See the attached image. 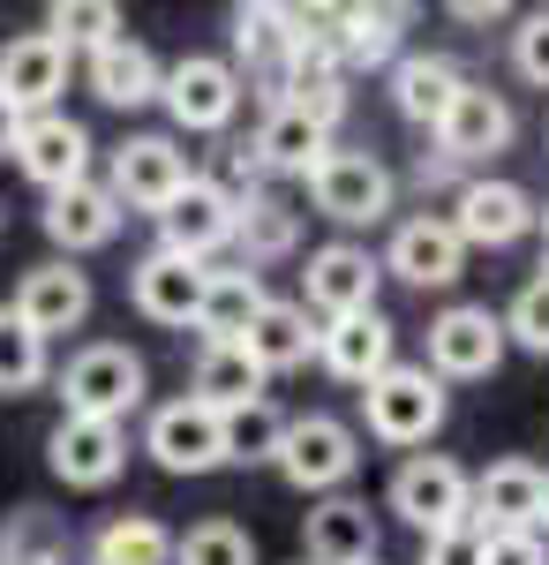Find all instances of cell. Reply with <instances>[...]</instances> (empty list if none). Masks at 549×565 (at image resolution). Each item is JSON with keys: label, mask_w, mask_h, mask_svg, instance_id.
Instances as JSON below:
<instances>
[{"label": "cell", "mask_w": 549, "mask_h": 565, "mask_svg": "<svg viewBox=\"0 0 549 565\" xmlns=\"http://www.w3.org/2000/svg\"><path fill=\"white\" fill-rule=\"evenodd\" d=\"M61 415H90V423H128L136 407H143V392H151V370H143V354L121 348V340H90L61 362Z\"/></svg>", "instance_id": "6da1fadb"}, {"label": "cell", "mask_w": 549, "mask_h": 565, "mask_svg": "<svg viewBox=\"0 0 549 565\" xmlns=\"http://www.w3.org/2000/svg\"><path fill=\"white\" fill-rule=\"evenodd\" d=\"M362 415H369V437L391 445V452H415L444 430V385L429 377L422 362H391L384 377L362 385Z\"/></svg>", "instance_id": "7a4b0ae2"}, {"label": "cell", "mask_w": 549, "mask_h": 565, "mask_svg": "<svg viewBox=\"0 0 549 565\" xmlns=\"http://www.w3.org/2000/svg\"><path fill=\"white\" fill-rule=\"evenodd\" d=\"M505 362V317L489 302H452L437 324H429V377L437 385H474Z\"/></svg>", "instance_id": "3957f363"}, {"label": "cell", "mask_w": 549, "mask_h": 565, "mask_svg": "<svg viewBox=\"0 0 549 565\" xmlns=\"http://www.w3.org/2000/svg\"><path fill=\"white\" fill-rule=\"evenodd\" d=\"M279 476L309 490V498H324L338 482L362 468V437L346 430L338 415H287V437H279V460H271Z\"/></svg>", "instance_id": "277c9868"}, {"label": "cell", "mask_w": 549, "mask_h": 565, "mask_svg": "<svg viewBox=\"0 0 549 565\" xmlns=\"http://www.w3.org/2000/svg\"><path fill=\"white\" fill-rule=\"evenodd\" d=\"M189 181H196V167H189V151L173 136H128V143H114V167H106L114 204L121 212H151V218L166 212Z\"/></svg>", "instance_id": "5b68a950"}, {"label": "cell", "mask_w": 549, "mask_h": 565, "mask_svg": "<svg viewBox=\"0 0 549 565\" xmlns=\"http://www.w3.org/2000/svg\"><path fill=\"white\" fill-rule=\"evenodd\" d=\"M159 106L173 114V129L218 136L234 114H241V68H234V61H218V53H189V61H173V68H166Z\"/></svg>", "instance_id": "8992f818"}, {"label": "cell", "mask_w": 549, "mask_h": 565, "mask_svg": "<svg viewBox=\"0 0 549 565\" xmlns=\"http://www.w3.org/2000/svg\"><path fill=\"white\" fill-rule=\"evenodd\" d=\"M466 468L460 460H444V452H415V460H399V476H391V513L415 527V535H444V527H466Z\"/></svg>", "instance_id": "52a82bcc"}, {"label": "cell", "mask_w": 549, "mask_h": 565, "mask_svg": "<svg viewBox=\"0 0 549 565\" xmlns=\"http://www.w3.org/2000/svg\"><path fill=\"white\" fill-rule=\"evenodd\" d=\"M535 196L519 189V181H497V174H466L460 196H452V234H460V249H512L519 234H535Z\"/></svg>", "instance_id": "ba28073f"}, {"label": "cell", "mask_w": 549, "mask_h": 565, "mask_svg": "<svg viewBox=\"0 0 549 565\" xmlns=\"http://www.w3.org/2000/svg\"><path fill=\"white\" fill-rule=\"evenodd\" d=\"M143 452L166 468V476H212L226 468V423H218L204 399H166V407H151V423H143Z\"/></svg>", "instance_id": "9c48e42d"}, {"label": "cell", "mask_w": 549, "mask_h": 565, "mask_svg": "<svg viewBox=\"0 0 549 565\" xmlns=\"http://www.w3.org/2000/svg\"><path fill=\"white\" fill-rule=\"evenodd\" d=\"M309 204L332 218V226H377L391 212V174H384V159L369 151H324L316 159V174H309Z\"/></svg>", "instance_id": "30bf717a"}, {"label": "cell", "mask_w": 549, "mask_h": 565, "mask_svg": "<svg viewBox=\"0 0 549 565\" xmlns=\"http://www.w3.org/2000/svg\"><path fill=\"white\" fill-rule=\"evenodd\" d=\"M377 279H384V264L362 242H324V249H309V271H301V309L316 324L362 317V309H377Z\"/></svg>", "instance_id": "8fae6325"}, {"label": "cell", "mask_w": 549, "mask_h": 565, "mask_svg": "<svg viewBox=\"0 0 549 565\" xmlns=\"http://www.w3.org/2000/svg\"><path fill=\"white\" fill-rule=\"evenodd\" d=\"M512 129H519V121H512V98L505 90H489V84H460V98H452V106H444V121H437V159H452V167H482V159H497V151H505L512 143Z\"/></svg>", "instance_id": "7c38bea8"}, {"label": "cell", "mask_w": 549, "mask_h": 565, "mask_svg": "<svg viewBox=\"0 0 549 565\" xmlns=\"http://www.w3.org/2000/svg\"><path fill=\"white\" fill-rule=\"evenodd\" d=\"M45 468L68 490H106L128 468V430L121 423H90V415H61L45 437Z\"/></svg>", "instance_id": "4fadbf2b"}, {"label": "cell", "mask_w": 549, "mask_h": 565, "mask_svg": "<svg viewBox=\"0 0 549 565\" xmlns=\"http://www.w3.org/2000/svg\"><path fill=\"white\" fill-rule=\"evenodd\" d=\"M226 242H234V196H226L212 174H196L166 212H159V249H166V257H189V264H212Z\"/></svg>", "instance_id": "5bb4252c"}, {"label": "cell", "mask_w": 549, "mask_h": 565, "mask_svg": "<svg viewBox=\"0 0 549 565\" xmlns=\"http://www.w3.org/2000/svg\"><path fill=\"white\" fill-rule=\"evenodd\" d=\"M466 521L482 535H535L542 521V468L535 460H497L466 482Z\"/></svg>", "instance_id": "9a60e30c"}, {"label": "cell", "mask_w": 549, "mask_h": 565, "mask_svg": "<svg viewBox=\"0 0 549 565\" xmlns=\"http://www.w3.org/2000/svg\"><path fill=\"white\" fill-rule=\"evenodd\" d=\"M234 53H241V68H249L256 98H263V114L271 106H287V68H294V15L287 8H271V0H256V8H234ZM241 84V90H249Z\"/></svg>", "instance_id": "2e32d148"}, {"label": "cell", "mask_w": 549, "mask_h": 565, "mask_svg": "<svg viewBox=\"0 0 549 565\" xmlns=\"http://www.w3.org/2000/svg\"><path fill=\"white\" fill-rule=\"evenodd\" d=\"M384 271L391 279H407V287H452L466 271V249H460V234H452V218L444 212H415V218H399L391 226V249H384Z\"/></svg>", "instance_id": "e0dca14e"}, {"label": "cell", "mask_w": 549, "mask_h": 565, "mask_svg": "<svg viewBox=\"0 0 549 565\" xmlns=\"http://www.w3.org/2000/svg\"><path fill=\"white\" fill-rule=\"evenodd\" d=\"M8 159L39 181L45 196H53V189H76V181H90V129L68 121V114H31V121L15 129V151H8Z\"/></svg>", "instance_id": "ac0fdd59"}, {"label": "cell", "mask_w": 549, "mask_h": 565, "mask_svg": "<svg viewBox=\"0 0 549 565\" xmlns=\"http://www.w3.org/2000/svg\"><path fill=\"white\" fill-rule=\"evenodd\" d=\"M204 287H212V264H189V257H166V249H151V257L128 271V302L136 317H151V324H196V309H204Z\"/></svg>", "instance_id": "d6986e66"}, {"label": "cell", "mask_w": 549, "mask_h": 565, "mask_svg": "<svg viewBox=\"0 0 549 565\" xmlns=\"http://www.w3.org/2000/svg\"><path fill=\"white\" fill-rule=\"evenodd\" d=\"M316 362L332 370L338 385H369V377H384V370L399 362V332H391L384 309L332 317V324H316Z\"/></svg>", "instance_id": "ffe728a7"}, {"label": "cell", "mask_w": 549, "mask_h": 565, "mask_svg": "<svg viewBox=\"0 0 549 565\" xmlns=\"http://www.w3.org/2000/svg\"><path fill=\"white\" fill-rule=\"evenodd\" d=\"M121 218L128 212L114 204V189H106V181H76V189H53V196H45L39 226H45V242L76 264L84 249H106V242L121 234Z\"/></svg>", "instance_id": "44dd1931"}, {"label": "cell", "mask_w": 549, "mask_h": 565, "mask_svg": "<svg viewBox=\"0 0 549 565\" xmlns=\"http://www.w3.org/2000/svg\"><path fill=\"white\" fill-rule=\"evenodd\" d=\"M61 90H68V53L45 39V31H23V39L0 45V98L31 121V114H61Z\"/></svg>", "instance_id": "7402d4cb"}, {"label": "cell", "mask_w": 549, "mask_h": 565, "mask_svg": "<svg viewBox=\"0 0 549 565\" xmlns=\"http://www.w3.org/2000/svg\"><path fill=\"white\" fill-rule=\"evenodd\" d=\"M15 317L39 332V340H53V332H76L90 317V271H76L68 257H53V264H31L23 279H15Z\"/></svg>", "instance_id": "603a6c76"}, {"label": "cell", "mask_w": 549, "mask_h": 565, "mask_svg": "<svg viewBox=\"0 0 549 565\" xmlns=\"http://www.w3.org/2000/svg\"><path fill=\"white\" fill-rule=\"evenodd\" d=\"M301 565H377V513L362 498H324L301 521Z\"/></svg>", "instance_id": "cb8c5ba5"}, {"label": "cell", "mask_w": 549, "mask_h": 565, "mask_svg": "<svg viewBox=\"0 0 549 565\" xmlns=\"http://www.w3.org/2000/svg\"><path fill=\"white\" fill-rule=\"evenodd\" d=\"M84 76H90V98H106V106H121V114H136V106H159V84H166V68H159V53L143 39H114V45H98L84 61Z\"/></svg>", "instance_id": "d4e9b609"}, {"label": "cell", "mask_w": 549, "mask_h": 565, "mask_svg": "<svg viewBox=\"0 0 549 565\" xmlns=\"http://www.w3.org/2000/svg\"><path fill=\"white\" fill-rule=\"evenodd\" d=\"M460 61H444V53H399L391 61V106L415 121V129H437L444 121V106L460 98Z\"/></svg>", "instance_id": "484cf974"}, {"label": "cell", "mask_w": 549, "mask_h": 565, "mask_svg": "<svg viewBox=\"0 0 549 565\" xmlns=\"http://www.w3.org/2000/svg\"><path fill=\"white\" fill-rule=\"evenodd\" d=\"M241 354H249L263 377L301 370V362L316 354V317H309L301 302H263V309H256V324L241 332Z\"/></svg>", "instance_id": "4316f807"}, {"label": "cell", "mask_w": 549, "mask_h": 565, "mask_svg": "<svg viewBox=\"0 0 549 565\" xmlns=\"http://www.w3.org/2000/svg\"><path fill=\"white\" fill-rule=\"evenodd\" d=\"M271 302L263 295V271L249 264H234V271H212V287H204V309H196V332H204V348H241V332L256 324V309Z\"/></svg>", "instance_id": "83f0119b"}, {"label": "cell", "mask_w": 549, "mask_h": 565, "mask_svg": "<svg viewBox=\"0 0 549 565\" xmlns=\"http://www.w3.org/2000/svg\"><path fill=\"white\" fill-rule=\"evenodd\" d=\"M399 39H407V8H332V53L346 76L399 61Z\"/></svg>", "instance_id": "f1b7e54d"}, {"label": "cell", "mask_w": 549, "mask_h": 565, "mask_svg": "<svg viewBox=\"0 0 549 565\" xmlns=\"http://www.w3.org/2000/svg\"><path fill=\"white\" fill-rule=\"evenodd\" d=\"M234 249H241V264H279L301 249V212L279 196V189H256L249 204L234 212Z\"/></svg>", "instance_id": "f546056e"}, {"label": "cell", "mask_w": 549, "mask_h": 565, "mask_svg": "<svg viewBox=\"0 0 549 565\" xmlns=\"http://www.w3.org/2000/svg\"><path fill=\"white\" fill-rule=\"evenodd\" d=\"M271 377L256 370L241 348H196V370H189V399H204L212 415H234V407H256V399H271Z\"/></svg>", "instance_id": "4dcf8cb0"}, {"label": "cell", "mask_w": 549, "mask_h": 565, "mask_svg": "<svg viewBox=\"0 0 549 565\" xmlns=\"http://www.w3.org/2000/svg\"><path fill=\"white\" fill-rule=\"evenodd\" d=\"M249 151L263 159V174H294V181H309V174H316V159L332 151V136L316 129V121H301L294 106H271V114H263V129L249 136Z\"/></svg>", "instance_id": "1f68e13d"}, {"label": "cell", "mask_w": 549, "mask_h": 565, "mask_svg": "<svg viewBox=\"0 0 549 565\" xmlns=\"http://www.w3.org/2000/svg\"><path fill=\"white\" fill-rule=\"evenodd\" d=\"M90 565H173V535L159 513H121V521L98 527Z\"/></svg>", "instance_id": "d6a6232c"}, {"label": "cell", "mask_w": 549, "mask_h": 565, "mask_svg": "<svg viewBox=\"0 0 549 565\" xmlns=\"http://www.w3.org/2000/svg\"><path fill=\"white\" fill-rule=\"evenodd\" d=\"M45 39L61 45L68 61H76V53L90 61L98 45L121 39V8H114V0H53V8H45Z\"/></svg>", "instance_id": "836d02e7"}, {"label": "cell", "mask_w": 549, "mask_h": 565, "mask_svg": "<svg viewBox=\"0 0 549 565\" xmlns=\"http://www.w3.org/2000/svg\"><path fill=\"white\" fill-rule=\"evenodd\" d=\"M0 565H68V527L45 505H15L0 521Z\"/></svg>", "instance_id": "e575fe53"}, {"label": "cell", "mask_w": 549, "mask_h": 565, "mask_svg": "<svg viewBox=\"0 0 549 565\" xmlns=\"http://www.w3.org/2000/svg\"><path fill=\"white\" fill-rule=\"evenodd\" d=\"M45 377H53V354H45V340L15 317V309L0 302V399H23V392H39Z\"/></svg>", "instance_id": "d590c367"}, {"label": "cell", "mask_w": 549, "mask_h": 565, "mask_svg": "<svg viewBox=\"0 0 549 565\" xmlns=\"http://www.w3.org/2000/svg\"><path fill=\"white\" fill-rule=\"evenodd\" d=\"M218 423H226V460H234V468H263V460H279L287 415H279L271 399H256V407H234V415H218Z\"/></svg>", "instance_id": "8d00e7d4"}, {"label": "cell", "mask_w": 549, "mask_h": 565, "mask_svg": "<svg viewBox=\"0 0 549 565\" xmlns=\"http://www.w3.org/2000/svg\"><path fill=\"white\" fill-rule=\"evenodd\" d=\"M173 565H256V543L234 521H196L189 535H173Z\"/></svg>", "instance_id": "74e56055"}, {"label": "cell", "mask_w": 549, "mask_h": 565, "mask_svg": "<svg viewBox=\"0 0 549 565\" xmlns=\"http://www.w3.org/2000/svg\"><path fill=\"white\" fill-rule=\"evenodd\" d=\"M505 348H527V354H549V279H527L505 309Z\"/></svg>", "instance_id": "f35d334b"}, {"label": "cell", "mask_w": 549, "mask_h": 565, "mask_svg": "<svg viewBox=\"0 0 549 565\" xmlns=\"http://www.w3.org/2000/svg\"><path fill=\"white\" fill-rule=\"evenodd\" d=\"M512 68H519L535 90H549V8L519 15V31H512Z\"/></svg>", "instance_id": "ab89813d"}, {"label": "cell", "mask_w": 549, "mask_h": 565, "mask_svg": "<svg viewBox=\"0 0 549 565\" xmlns=\"http://www.w3.org/2000/svg\"><path fill=\"white\" fill-rule=\"evenodd\" d=\"M482 551H489V535L466 521V527H444V535H429V543H422V565H482Z\"/></svg>", "instance_id": "60d3db41"}, {"label": "cell", "mask_w": 549, "mask_h": 565, "mask_svg": "<svg viewBox=\"0 0 549 565\" xmlns=\"http://www.w3.org/2000/svg\"><path fill=\"white\" fill-rule=\"evenodd\" d=\"M482 565H549V543L542 535H489Z\"/></svg>", "instance_id": "b9f144b4"}, {"label": "cell", "mask_w": 549, "mask_h": 565, "mask_svg": "<svg viewBox=\"0 0 549 565\" xmlns=\"http://www.w3.org/2000/svg\"><path fill=\"white\" fill-rule=\"evenodd\" d=\"M415 189H452V196H460V167H452V159H437V151H422V167H415Z\"/></svg>", "instance_id": "7bdbcfd3"}, {"label": "cell", "mask_w": 549, "mask_h": 565, "mask_svg": "<svg viewBox=\"0 0 549 565\" xmlns=\"http://www.w3.org/2000/svg\"><path fill=\"white\" fill-rule=\"evenodd\" d=\"M452 15H460V23H497V15H505V0H460Z\"/></svg>", "instance_id": "ee69618b"}, {"label": "cell", "mask_w": 549, "mask_h": 565, "mask_svg": "<svg viewBox=\"0 0 549 565\" xmlns=\"http://www.w3.org/2000/svg\"><path fill=\"white\" fill-rule=\"evenodd\" d=\"M15 129H23V114H15V106H8V98H0V159H8V151H15Z\"/></svg>", "instance_id": "f6af8a7d"}, {"label": "cell", "mask_w": 549, "mask_h": 565, "mask_svg": "<svg viewBox=\"0 0 549 565\" xmlns=\"http://www.w3.org/2000/svg\"><path fill=\"white\" fill-rule=\"evenodd\" d=\"M535 226H542V279H549V204L535 212Z\"/></svg>", "instance_id": "bcb514c9"}, {"label": "cell", "mask_w": 549, "mask_h": 565, "mask_svg": "<svg viewBox=\"0 0 549 565\" xmlns=\"http://www.w3.org/2000/svg\"><path fill=\"white\" fill-rule=\"evenodd\" d=\"M542 527H549V476H542V521H535V535H542Z\"/></svg>", "instance_id": "7dc6e473"}, {"label": "cell", "mask_w": 549, "mask_h": 565, "mask_svg": "<svg viewBox=\"0 0 549 565\" xmlns=\"http://www.w3.org/2000/svg\"><path fill=\"white\" fill-rule=\"evenodd\" d=\"M0 234H8V204H0Z\"/></svg>", "instance_id": "c3c4849f"}, {"label": "cell", "mask_w": 549, "mask_h": 565, "mask_svg": "<svg viewBox=\"0 0 549 565\" xmlns=\"http://www.w3.org/2000/svg\"><path fill=\"white\" fill-rule=\"evenodd\" d=\"M294 565H301V558H294Z\"/></svg>", "instance_id": "681fc988"}]
</instances>
